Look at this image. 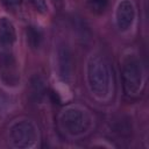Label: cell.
Masks as SVG:
<instances>
[{"instance_id":"6da1fadb","label":"cell","mask_w":149,"mask_h":149,"mask_svg":"<svg viewBox=\"0 0 149 149\" xmlns=\"http://www.w3.org/2000/svg\"><path fill=\"white\" fill-rule=\"evenodd\" d=\"M86 78L88 88L97 99L105 100L111 95L112 72L107 61L102 56L92 55L88 58Z\"/></svg>"},{"instance_id":"7a4b0ae2","label":"cell","mask_w":149,"mask_h":149,"mask_svg":"<svg viewBox=\"0 0 149 149\" xmlns=\"http://www.w3.org/2000/svg\"><path fill=\"white\" fill-rule=\"evenodd\" d=\"M121 76L125 93L128 97H136L143 85V71L139 56L128 52L121 61Z\"/></svg>"},{"instance_id":"3957f363","label":"cell","mask_w":149,"mask_h":149,"mask_svg":"<svg viewBox=\"0 0 149 149\" xmlns=\"http://www.w3.org/2000/svg\"><path fill=\"white\" fill-rule=\"evenodd\" d=\"M61 127L71 136H80L92 127L91 115L79 107H68L61 114Z\"/></svg>"},{"instance_id":"277c9868","label":"cell","mask_w":149,"mask_h":149,"mask_svg":"<svg viewBox=\"0 0 149 149\" xmlns=\"http://www.w3.org/2000/svg\"><path fill=\"white\" fill-rule=\"evenodd\" d=\"M21 74L17 59L10 48L2 47L0 51V81L7 87H16Z\"/></svg>"},{"instance_id":"5b68a950","label":"cell","mask_w":149,"mask_h":149,"mask_svg":"<svg viewBox=\"0 0 149 149\" xmlns=\"http://www.w3.org/2000/svg\"><path fill=\"white\" fill-rule=\"evenodd\" d=\"M37 128L29 120H20L14 122L9 128L10 142L16 148H31L37 141Z\"/></svg>"},{"instance_id":"8992f818","label":"cell","mask_w":149,"mask_h":149,"mask_svg":"<svg viewBox=\"0 0 149 149\" xmlns=\"http://www.w3.org/2000/svg\"><path fill=\"white\" fill-rule=\"evenodd\" d=\"M56 64L59 79L65 84H71L74 72V61L71 50L65 44H61L57 49Z\"/></svg>"},{"instance_id":"52a82bcc","label":"cell","mask_w":149,"mask_h":149,"mask_svg":"<svg viewBox=\"0 0 149 149\" xmlns=\"http://www.w3.org/2000/svg\"><path fill=\"white\" fill-rule=\"evenodd\" d=\"M135 20V6L132 0H121L115 10V22L120 31H127Z\"/></svg>"},{"instance_id":"ba28073f","label":"cell","mask_w":149,"mask_h":149,"mask_svg":"<svg viewBox=\"0 0 149 149\" xmlns=\"http://www.w3.org/2000/svg\"><path fill=\"white\" fill-rule=\"evenodd\" d=\"M16 41V29L14 23L6 16L0 17V44L10 48Z\"/></svg>"},{"instance_id":"9c48e42d","label":"cell","mask_w":149,"mask_h":149,"mask_svg":"<svg viewBox=\"0 0 149 149\" xmlns=\"http://www.w3.org/2000/svg\"><path fill=\"white\" fill-rule=\"evenodd\" d=\"M26 40L29 48L38 49L43 42V33L37 26L30 24L26 28Z\"/></svg>"},{"instance_id":"30bf717a","label":"cell","mask_w":149,"mask_h":149,"mask_svg":"<svg viewBox=\"0 0 149 149\" xmlns=\"http://www.w3.org/2000/svg\"><path fill=\"white\" fill-rule=\"evenodd\" d=\"M29 95L34 101H41L45 95L44 81L40 76H34L29 84Z\"/></svg>"},{"instance_id":"8fae6325","label":"cell","mask_w":149,"mask_h":149,"mask_svg":"<svg viewBox=\"0 0 149 149\" xmlns=\"http://www.w3.org/2000/svg\"><path fill=\"white\" fill-rule=\"evenodd\" d=\"M86 3L92 13L102 14L109 3V0H86Z\"/></svg>"},{"instance_id":"7c38bea8","label":"cell","mask_w":149,"mask_h":149,"mask_svg":"<svg viewBox=\"0 0 149 149\" xmlns=\"http://www.w3.org/2000/svg\"><path fill=\"white\" fill-rule=\"evenodd\" d=\"M30 2V5L33 6V8L41 13V14H45L48 12V3L47 0H28Z\"/></svg>"},{"instance_id":"4fadbf2b","label":"cell","mask_w":149,"mask_h":149,"mask_svg":"<svg viewBox=\"0 0 149 149\" xmlns=\"http://www.w3.org/2000/svg\"><path fill=\"white\" fill-rule=\"evenodd\" d=\"M0 3L8 10H14L22 5V0H0Z\"/></svg>"}]
</instances>
